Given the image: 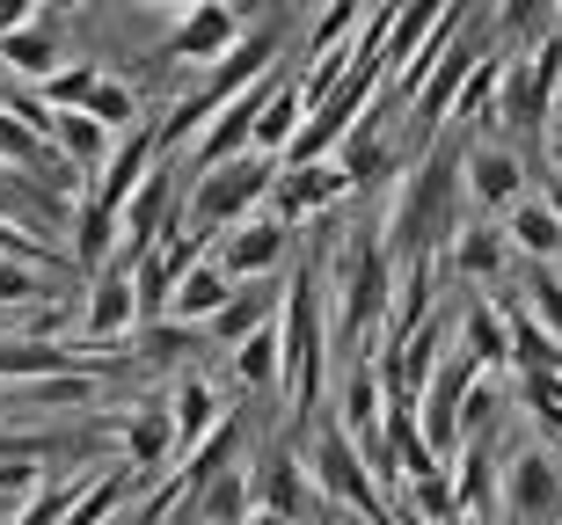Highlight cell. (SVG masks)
Masks as SVG:
<instances>
[{
	"mask_svg": "<svg viewBox=\"0 0 562 525\" xmlns=\"http://www.w3.org/2000/svg\"><path fill=\"white\" fill-rule=\"evenodd\" d=\"M460 219V147H424V161L409 175H395V197L380 212L373 241L387 249V263L438 249Z\"/></svg>",
	"mask_w": 562,
	"mask_h": 525,
	"instance_id": "1",
	"label": "cell"
},
{
	"mask_svg": "<svg viewBox=\"0 0 562 525\" xmlns=\"http://www.w3.org/2000/svg\"><path fill=\"white\" fill-rule=\"evenodd\" d=\"M387 285H395V263L373 233H351L344 249L329 255L322 271V315H329V343L373 357L380 329H387Z\"/></svg>",
	"mask_w": 562,
	"mask_h": 525,
	"instance_id": "2",
	"label": "cell"
},
{
	"mask_svg": "<svg viewBox=\"0 0 562 525\" xmlns=\"http://www.w3.org/2000/svg\"><path fill=\"white\" fill-rule=\"evenodd\" d=\"M278 395L292 409V431L285 438L300 445L307 416L322 409V379H329V315H322V277L314 271H292L285 277V299H278Z\"/></svg>",
	"mask_w": 562,
	"mask_h": 525,
	"instance_id": "3",
	"label": "cell"
},
{
	"mask_svg": "<svg viewBox=\"0 0 562 525\" xmlns=\"http://www.w3.org/2000/svg\"><path fill=\"white\" fill-rule=\"evenodd\" d=\"M271 183H278V161L271 153H227V161H212V169H198L190 175V205H183V219L198 233H220V227H234V219H249L263 197H271Z\"/></svg>",
	"mask_w": 562,
	"mask_h": 525,
	"instance_id": "4",
	"label": "cell"
},
{
	"mask_svg": "<svg viewBox=\"0 0 562 525\" xmlns=\"http://www.w3.org/2000/svg\"><path fill=\"white\" fill-rule=\"evenodd\" d=\"M555 88H562V30H533L526 52H504V81H497L490 117L512 132H541Z\"/></svg>",
	"mask_w": 562,
	"mask_h": 525,
	"instance_id": "5",
	"label": "cell"
},
{
	"mask_svg": "<svg viewBox=\"0 0 562 525\" xmlns=\"http://www.w3.org/2000/svg\"><path fill=\"white\" fill-rule=\"evenodd\" d=\"M307 482H314V497L358 511L366 525H395V511H387V497H380L366 453H358L336 423H314V438H307Z\"/></svg>",
	"mask_w": 562,
	"mask_h": 525,
	"instance_id": "6",
	"label": "cell"
},
{
	"mask_svg": "<svg viewBox=\"0 0 562 525\" xmlns=\"http://www.w3.org/2000/svg\"><path fill=\"white\" fill-rule=\"evenodd\" d=\"M497 511L504 525H555L562 518V460L548 445H526L497 467Z\"/></svg>",
	"mask_w": 562,
	"mask_h": 525,
	"instance_id": "7",
	"label": "cell"
},
{
	"mask_svg": "<svg viewBox=\"0 0 562 525\" xmlns=\"http://www.w3.org/2000/svg\"><path fill=\"white\" fill-rule=\"evenodd\" d=\"M351 175H344V161L336 153H322V161H278V183H271V197L263 205L278 212V219H322V212H336L344 197H351Z\"/></svg>",
	"mask_w": 562,
	"mask_h": 525,
	"instance_id": "8",
	"label": "cell"
},
{
	"mask_svg": "<svg viewBox=\"0 0 562 525\" xmlns=\"http://www.w3.org/2000/svg\"><path fill=\"white\" fill-rule=\"evenodd\" d=\"M212 255L227 263V277H263V271H285L292 255V219H278L271 205H256L249 219L212 233Z\"/></svg>",
	"mask_w": 562,
	"mask_h": 525,
	"instance_id": "9",
	"label": "cell"
},
{
	"mask_svg": "<svg viewBox=\"0 0 562 525\" xmlns=\"http://www.w3.org/2000/svg\"><path fill=\"white\" fill-rule=\"evenodd\" d=\"M234 37H241V8H234V0H190L154 59H161V66H198V73H205Z\"/></svg>",
	"mask_w": 562,
	"mask_h": 525,
	"instance_id": "10",
	"label": "cell"
},
{
	"mask_svg": "<svg viewBox=\"0 0 562 525\" xmlns=\"http://www.w3.org/2000/svg\"><path fill=\"white\" fill-rule=\"evenodd\" d=\"M460 197H468L482 219H504V205L526 197V161L512 147H468L460 153Z\"/></svg>",
	"mask_w": 562,
	"mask_h": 525,
	"instance_id": "11",
	"label": "cell"
},
{
	"mask_svg": "<svg viewBox=\"0 0 562 525\" xmlns=\"http://www.w3.org/2000/svg\"><path fill=\"white\" fill-rule=\"evenodd\" d=\"M132 263L125 255H110L103 271H88V299H81V343L110 351L117 336H132Z\"/></svg>",
	"mask_w": 562,
	"mask_h": 525,
	"instance_id": "12",
	"label": "cell"
},
{
	"mask_svg": "<svg viewBox=\"0 0 562 525\" xmlns=\"http://www.w3.org/2000/svg\"><path fill=\"white\" fill-rule=\"evenodd\" d=\"M504 263H512V241H504L497 219H453V233L438 241V271L446 277H468V285H482V277H497Z\"/></svg>",
	"mask_w": 562,
	"mask_h": 525,
	"instance_id": "13",
	"label": "cell"
},
{
	"mask_svg": "<svg viewBox=\"0 0 562 525\" xmlns=\"http://www.w3.org/2000/svg\"><path fill=\"white\" fill-rule=\"evenodd\" d=\"M117 445H125V467L139 482H154L168 460H176V416H168V401H132V416H110Z\"/></svg>",
	"mask_w": 562,
	"mask_h": 525,
	"instance_id": "14",
	"label": "cell"
},
{
	"mask_svg": "<svg viewBox=\"0 0 562 525\" xmlns=\"http://www.w3.org/2000/svg\"><path fill=\"white\" fill-rule=\"evenodd\" d=\"M154 161H161V147H154V117H139V125H125L117 139H110V153L95 161V175H88V197H103V205H125L132 183H139Z\"/></svg>",
	"mask_w": 562,
	"mask_h": 525,
	"instance_id": "15",
	"label": "cell"
},
{
	"mask_svg": "<svg viewBox=\"0 0 562 525\" xmlns=\"http://www.w3.org/2000/svg\"><path fill=\"white\" fill-rule=\"evenodd\" d=\"M278 299H285V277H278V271L241 277V285L227 293V307L205 321V336L220 343V351H227V343H241V336H256L263 321H278Z\"/></svg>",
	"mask_w": 562,
	"mask_h": 525,
	"instance_id": "16",
	"label": "cell"
},
{
	"mask_svg": "<svg viewBox=\"0 0 562 525\" xmlns=\"http://www.w3.org/2000/svg\"><path fill=\"white\" fill-rule=\"evenodd\" d=\"M249 489H256V504L263 511H278V518H300L307 511V497H314V482H307V460H300V445L292 438H278L263 460L249 467Z\"/></svg>",
	"mask_w": 562,
	"mask_h": 525,
	"instance_id": "17",
	"label": "cell"
},
{
	"mask_svg": "<svg viewBox=\"0 0 562 525\" xmlns=\"http://www.w3.org/2000/svg\"><path fill=\"white\" fill-rule=\"evenodd\" d=\"M66 227H74V277H88V271H103L110 255H117V241H125V227H117V205H103V197H74V212H66Z\"/></svg>",
	"mask_w": 562,
	"mask_h": 525,
	"instance_id": "18",
	"label": "cell"
},
{
	"mask_svg": "<svg viewBox=\"0 0 562 525\" xmlns=\"http://www.w3.org/2000/svg\"><path fill=\"white\" fill-rule=\"evenodd\" d=\"M446 475H453L460 511H490V482H497V431H460L453 453H446Z\"/></svg>",
	"mask_w": 562,
	"mask_h": 525,
	"instance_id": "19",
	"label": "cell"
},
{
	"mask_svg": "<svg viewBox=\"0 0 562 525\" xmlns=\"http://www.w3.org/2000/svg\"><path fill=\"white\" fill-rule=\"evenodd\" d=\"M234 285H241V277H227V263H220V255L205 249L183 277H176V293H168V315H176V321H198V329H205V321L220 315V307H227Z\"/></svg>",
	"mask_w": 562,
	"mask_h": 525,
	"instance_id": "20",
	"label": "cell"
},
{
	"mask_svg": "<svg viewBox=\"0 0 562 525\" xmlns=\"http://www.w3.org/2000/svg\"><path fill=\"white\" fill-rule=\"evenodd\" d=\"M504 241H512V255H533V263H555L562 255V212L548 205V197H519V205H504Z\"/></svg>",
	"mask_w": 562,
	"mask_h": 525,
	"instance_id": "21",
	"label": "cell"
},
{
	"mask_svg": "<svg viewBox=\"0 0 562 525\" xmlns=\"http://www.w3.org/2000/svg\"><path fill=\"white\" fill-rule=\"evenodd\" d=\"M168 416H176V453H183V445H198L212 423L227 416V401H220V387H212L198 365H183V373H176V395H168Z\"/></svg>",
	"mask_w": 562,
	"mask_h": 525,
	"instance_id": "22",
	"label": "cell"
},
{
	"mask_svg": "<svg viewBox=\"0 0 562 525\" xmlns=\"http://www.w3.org/2000/svg\"><path fill=\"white\" fill-rule=\"evenodd\" d=\"M0 66L15 73V81H44L52 66H66V44L52 22H22V30H0Z\"/></svg>",
	"mask_w": 562,
	"mask_h": 525,
	"instance_id": "23",
	"label": "cell"
},
{
	"mask_svg": "<svg viewBox=\"0 0 562 525\" xmlns=\"http://www.w3.org/2000/svg\"><path fill=\"white\" fill-rule=\"evenodd\" d=\"M380 103V95H373ZM366 103V125H351L344 132V139H336V161H344V175H351V183H380V175L395 169V153H387V117H380V110Z\"/></svg>",
	"mask_w": 562,
	"mask_h": 525,
	"instance_id": "24",
	"label": "cell"
},
{
	"mask_svg": "<svg viewBox=\"0 0 562 525\" xmlns=\"http://www.w3.org/2000/svg\"><path fill=\"white\" fill-rule=\"evenodd\" d=\"M460 357H468V365H475V373H497L504 365V307L497 299H468V307H460Z\"/></svg>",
	"mask_w": 562,
	"mask_h": 525,
	"instance_id": "25",
	"label": "cell"
},
{
	"mask_svg": "<svg viewBox=\"0 0 562 525\" xmlns=\"http://www.w3.org/2000/svg\"><path fill=\"white\" fill-rule=\"evenodd\" d=\"M234 453H241V423H234V409H227L198 445H183V467H176V475H183V504L220 475V467H234Z\"/></svg>",
	"mask_w": 562,
	"mask_h": 525,
	"instance_id": "26",
	"label": "cell"
},
{
	"mask_svg": "<svg viewBox=\"0 0 562 525\" xmlns=\"http://www.w3.org/2000/svg\"><path fill=\"white\" fill-rule=\"evenodd\" d=\"M300 117H307V103H300V81H271V95H263V110H256V125H249V147L278 161V153L292 147Z\"/></svg>",
	"mask_w": 562,
	"mask_h": 525,
	"instance_id": "27",
	"label": "cell"
},
{
	"mask_svg": "<svg viewBox=\"0 0 562 525\" xmlns=\"http://www.w3.org/2000/svg\"><path fill=\"white\" fill-rule=\"evenodd\" d=\"M504 365H519V373H533V365H562V336H548L526 299L504 307Z\"/></svg>",
	"mask_w": 562,
	"mask_h": 525,
	"instance_id": "28",
	"label": "cell"
},
{
	"mask_svg": "<svg viewBox=\"0 0 562 525\" xmlns=\"http://www.w3.org/2000/svg\"><path fill=\"white\" fill-rule=\"evenodd\" d=\"M190 511H198V518L205 525H241L256 511V489H249V467H220V475H212L205 489H198V497H190Z\"/></svg>",
	"mask_w": 562,
	"mask_h": 525,
	"instance_id": "29",
	"label": "cell"
},
{
	"mask_svg": "<svg viewBox=\"0 0 562 525\" xmlns=\"http://www.w3.org/2000/svg\"><path fill=\"white\" fill-rule=\"evenodd\" d=\"M227 373H234V387H249V395H263V387H278V321H263L256 336H241V343H227Z\"/></svg>",
	"mask_w": 562,
	"mask_h": 525,
	"instance_id": "30",
	"label": "cell"
},
{
	"mask_svg": "<svg viewBox=\"0 0 562 525\" xmlns=\"http://www.w3.org/2000/svg\"><path fill=\"white\" fill-rule=\"evenodd\" d=\"M132 351L146 365H183L198 351V321H176V315H154V321H132Z\"/></svg>",
	"mask_w": 562,
	"mask_h": 525,
	"instance_id": "31",
	"label": "cell"
},
{
	"mask_svg": "<svg viewBox=\"0 0 562 525\" xmlns=\"http://www.w3.org/2000/svg\"><path fill=\"white\" fill-rule=\"evenodd\" d=\"M110 139H117V132H103L88 110H59V125H52V153H66V161L88 169V175H95V161L110 153Z\"/></svg>",
	"mask_w": 562,
	"mask_h": 525,
	"instance_id": "32",
	"label": "cell"
},
{
	"mask_svg": "<svg viewBox=\"0 0 562 525\" xmlns=\"http://www.w3.org/2000/svg\"><path fill=\"white\" fill-rule=\"evenodd\" d=\"M103 387V373H88V365H66V373H44V379H22V401L30 409H88Z\"/></svg>",
	"mask_w": 562,
	"mask_h": 525,
	"instance_id": "33",
	"label": "cell"
},
{
	"mask_svg": "<svg viewBox=\"0 0 562 525\" xmlns=\"http://www.w3.org/2000/svg\"><path fill=\"white\" fill-rule=\"evenodd\" d=\"M402 504H409V518H431V525L453 518L460 497H453V475H446V460L424 467V475H409V482H402Z\"/></svg>",
	"mask_w": 562,
	"mask_h": 525,
	"instance_id": "34",
	"label": "cell"
},
{
	"mask_svg": "<svg viewBox=\"0 0 562 525\" xmlns=\"http://www.w3.org/2000/svg\"><path fill=\"white\" fill-rule=\"evenodd\" d=\"M497 81H504V52L490 44V52L468 66V81L453 88V110H446V117H490V103H497Z\"/></svg>",
	"mask_w": 562,
	"mask_h": 525,
	"instance_id": "35",
	"label": "cell"
},
{
	"mask_svg": "<svg viewBox=\"0 0 562 525\" xmlns=\"http://www.w3.org/2000/svg\"><path fill=\"white\" fill-rule=\"evenodd\" d=\"M88 117H95V125H103V132H125V125H139V117H146V103H139V88H132V81H110V73H103V81H95V95H88Z\"/></svg>",
	"mask_w": 562,
	"mask_h": 525,
	"instance_id": "36",
	"label": "cell"
},
{
	"mask_svg": "<svg viewBox=\"0 0 562 525\" xmlns=\"http://www.w3.org/2000/svg\"><path fill=\"white\" fill-rule=\"evenodd\" d=\"M95 81H103V66H95V59H74V66H52V73L37 81V95L52 110H81L88 95H95Z\"/></svg>",
	"mask_w": 562,
	"mask_h": 525,
	"instance_id": "37",
	"label": "cell"
},
{
	"mask_svg": "<svg viewBox=\"0 0 562 525\" xmlns=\"http://www.w3.org/2000/svg\"><path fill=\"white\" fill-rule=\"evenodd\" d=\"M519 387L533 401V423L562 445V365H533V373H519Z\"/></svg>",
	"mask_w": 562,
	"mask_h": 525,
	"instance_id": "38",
	"label": "cell"
},
{
	"mask_svg": "<svg viewBox=\"0 0 562 525\" xmlns=\"http://www.w3.org/2000/svg\"><path fill=\"white\" fill-rule=\"evenodd\" d=\"M66 277L52 271H30V263H15V255H0V307H37L44 293H59Z\"/></svg>",
	"mask_w": 562,
	"mask_h": 525,
	"instance_id": "39",
	"label": "cell"
},
{
	"mask_svg": "<svg viewBox=\"0 0 562 525\" xmlns=\"http://www.w3.org/2000/svg\"><path fill=\"white\" fill-rule=\"evenodd\" d=\"M358 15H366V0H329V8H322V22L307 30V59H314V52H336V44H351Z\"/></svg>",
	"mask_w": 562,
	"mask_h": 525,
	"instance_id": "40",
	"label": "cell"
},
{
	"mask_svg": "<svg viewBox=\"0 0 562 525\" xmlns=\"http://www.w3.org/2000/svg\"><path fill=\"white\" fill-rule=\"evenodd\" d=\"M526 307H533V321H541L548 336H562V271L533 263V277H526Z\"/></svg>",
	"mask_w": 562,
	"mask_h": 525,
	"instance_id": "41",
	"label": "cell"
},
{
	"mask_svg": "<svg viewBox=\"0 0 562 525\" xmlns=\"http://www.w3.org/2000/svg\"><path fill=\"white\" fill-rule=\"evenodd\" d=\"M555 15V0H497V37H533Z\"/></svg>",
	"mask_w": 562,
	"mask_h": 525,
	"instance_id": "42",
	"label": "cell"
},
{
	"mask_svg": "<svg viewBox=\"0 0 562 525\" xmlns=\"http://www.w3.org/2000/svg\"><path fill=\"white\" fill-rule=\"evenodd\" d=\"M44 0H0V30H22V22H37Z\"/></svg>",
	"mask_w": 562,
	"mask_h": 525,
	"instance_id": "43",
	"label": "cell"
},
{
	"mask_svg": "<svg viewBox=\"0 0 562 525\" xmlns=\"http://www.w3.org/2000/svg\"><path fill=\"white\" fill-rule=\"evenodd\" d=\"M541 153H548V169L562 175V117H548V147H541Z\"/></svg>",
	"mask_w": 562,
	"mask_h": 525,
	"instance_id": "44",
	"label": "cell"
},
{
	"mask_svg": "<svg viewBox=\"0 0 562 525\" xmlns=\"http://www.w3.org/2000/svg\"><path fill=\"white\" fill-rule=\"evenodd\" d=\"M241 525H292V518H278V511H263V504H256V511H249Z\"/></svg>",
	"mask_w": 562,
	"mask_h": 525,
	"instance_id": "45",
	"label": "cell"
},
{
	"mask_svg": "<svg viewBox=\"0 0 562 525\" xmlns=\"http://www.w3.org/2000/svg\"><path fill=\"white\" fill-rule=\"evenodd\" d=\"M548 205H555V212H562V175H548Z\"/></svg>",
	"mask_w": 562,
	"mask_h": 525,
	"instance_id": "46",
	"label": "cell"
},
{
	"mask_svg": "<svg viewBox=\"0 0 562 525\" xmlns=\"http://www.w3.org/2000/svg\"><path fill=\"white\" fill-rule=\"evenodd\" d=\"M446 525H482V511H453V518H446Z\"/></svg>",
	"mask_w": 562,
	"mask_h": 525,
	"instance_id": "47",
	"label": "cell"
},
{
	"mask_svg": "<svg viewBox=\"0 0 562 525\" xmlns=\"http://www.w3.org/2000/svg\"><path fill=\"white\" fill-rule=\"evenodd\" d=\"M15 445H22V438H15V431H0V460H8V453H15Z\"/></svg>",
	"mask_w": 562,
	"mask_h": 525,
	"instance_id": "48",
	"label": "cell"
},
{
	"mask_svg": "<svg viewBox=\"0 0 562 525\" xmlns=\"http://www.w3.org/2000/svg\"><path fill=\"white\" fill-rule=\"evenodd\" d=\"M146 8H176V15H183V8H190V0H146Z\"/></svg>",
	"mask_w": 562,
	"mask_h": 525,
	"instance_id": "49",
	"label": "cell"
},
{
	"mask_svg": "<svg viewBox=\"0 0 562 525\" xmlns=\"http://www.w3.org/2000/svg\"><path fill=\"white\" fill-rule=\"evenodd\" d=\"M52 8H95V0H52Z\"/></svg>",
	"mask_w": 562,
	"mask_h": 525,
	"instance_id": "50",
	"label": "cell"
},
{
	"mask_svg": "<svg viewBox=\"0 0 562 525\" xmlns=\"http://www.w3.org/2000/svg\"><path fill=\"white\" fill-rule=\"evenodd\" d=\"M548 117H562V88H555V103H548Z\"/></svg>",
	"mask_w": 562,
	"mask_h": 525,
	"instance_id": "51",
	"label": "cell"
},
{
	"mask_svg": "<svg viewBox=\"0 0 562 525\" xmlns=\"http://www.w3.org/2000/svg\"><path fill=\"white\" fill-rule=\"evenodd\" d=\"M548 22H555V30H562V0H555V15H548Z\"/></svg>",
	"mask_w": 562,
	"mask_h": 525,
	"instance_id": "52",
	"label": "cell"
},
{
	"mask_svg": "<svg viewBox=\"0 0 562 525\" xmlns=\"http://www.w3.org/2000/svg\"><path fill=\"white\" fill-rule=\"evenodd\" d=\"M110 525H117V518H110Z\"/></svg>",
	"mask_w": 562,
	"mask_h": 525,
	"instance_id": "53",
	"label": "cell"
}]
</instances>
